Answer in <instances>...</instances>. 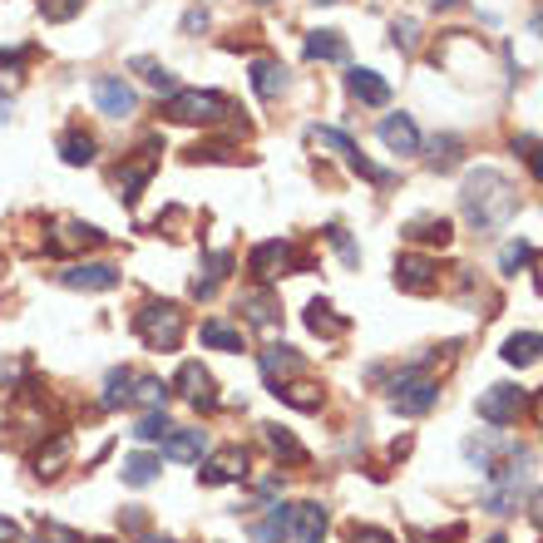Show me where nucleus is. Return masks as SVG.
Returning <instances> with one entry per match:
<instances>
[{
	"mask_svg": "<svg viewBox=\"0 0 543 543\" xmlns=\"http://www.w3.org/2000/svg\"><path fill=\"white\" fill-rule=\"evenodd\" d=\"M460 203H465V218L474 233H499L519 213V193H514V183L499 168H469Z\"/></svg>",
	"mask_w": 543,
	"mask_h": 543,
	"instance_id": "nucleus-1",
	"label": "nucleus"
},
{
	"mask_svg": "<svg viewBox=\"0 0 543 543\" xmlns=\"http://www.w3.org/2000/svg\"><path fill=\"white\" fill-rule=\"evenodd\" d=\"M134 331L149 351H178L188 321H183L178 302H144V311H134Z\"/></svg>",
	"mask_w": 543,
	"mask_h": 543,
	"instance_id": "nucleus-2",
	"label": "nucleus"
},
{
	"mask_svg": "<svg viewBox=\"0 0 543 543\" xmlns=\"http://www.w3.org/2000/svg\"><path fill=\"white\" fill-rule=\"evenodd\" d=\"M163 114L173 124H218L228 114V99L218 89H173L168 104H163Z\"/></svg>",
	"mask_w": 543,
	"mask_h": 543,
	"instance_id": "nucleus-3",
	"label": "nucleus"
},
{
	"mask_svg": "<svg viewBox=\"0 0 543 543\" xmlns=\"http://www.w3.org/2000/svg\"><path fill=\"white\" fill-rule=\"evenodd\" d=\"M435 400H440V381L430 371H420V366H410V371H400L390 381V405L400 415H425V410H435Z\"/></svg>",
	"mask_w": 543,
	"mask_h": 543,
	"instance_id": "nucleus-4",
	"label": "nucleus"
},
{
	"mask_svg": "<svg viewBox=\"0 0 543 543\" xmlns=\"http://www.w3.org/2000/svg\"><path fill=\"white\" fill-rule=\"evenodd\" d=\"M297 267H307V262H302V257H297V247H292V242H282V237L257 242V247H252V257H247V272L257 277V287H272L277 277H287V272H297Z\"/></svg>",
	"mask_w": 543,
	"mask_h": 543,
	"instance_id": "nucleus-5",
	"label": "nucleus"
},
{
	"mask_svg": "<svg viewBox=\"0 0 543 543\" xmlns=\"http://www.w3.org/2000/svg\"><path fill=\"white\" fill-rule=\"evenodd\" d=\"M94 104H99V114H109V119H129V114L139 109V94H134V84L124 75H99L94 79Z\"/></svg>",
	"mask_w": 543,
	"mask_h": 543,
	"instance_id": "nucleus-6",
	"label": "nucleus"
},
{
	"mask_svg": "<svg viewBox=\"0 0 543 543\" xmlns=\"http://www.w3.org/2000/svg\"><path fill=\"white\" fill-rule=\"evenodd\" d=\"M395 287H400V292H415V297L435 292V287H440V267H435V257L405 252V257L395 262Z\"/></svg>",
	"mask_w": 543,
	"mask_h": 543,
	"instance_id": "nucleus-7",
	"label": "nucleus"
},
{
	"mask_svg": "<svg viewBox=\"0 0 543 543\" xmlns=\"http://www.w3.org/2000/svg\"><path fill=\"white\" fill-rule=\"evenodd\" d=\"M524 390L519 386H489L479 395V420H489V425H514L519 415H524Z\"/></svg>",
	"mask_w": 543,
	"mask_h": 543,
	"instance_id": "nucleus-8",
	"label": "nucleus"
},
{
	"mask_svg": "<svg viewBox=\"0 0 543 543\" xmlns=\"http://www.w3.org/2000/svg\"><path fill=\"white\" fill-rule=\"evenodd\" d=\"M60 282L75 287V292H114L119 287V267H109V262H75L70 272H60Z\"/></svg>",
	"mask_w": 543,
	"mask_h": 543,
	"instance_id": "nucleus-9",
	"label": "nucleus"
},
{
	"mask_svg": "<svg viewBox=\"0 0 543 543\" xmlns=\"http://www.w3.org/2000/svg\"><path fill=\"white\" fill-rule=\"evenodd\" d=\"M198 479H203V484H242V479H247V450L228 445V450L208 455L203 469H198Z\"/></svg>",
	"mask_w": 543,
	"mask_h": 543,
	"instance_id": "nucleus-10",
	"label": "nucleus"
},
{
	"mask_svg": "<svg viewBox=\"0 0 543 543\" xmlns=\"http://www.w3.org/2000/svg\"><path fill=\"white\" fill-rule=\"evenodd\" d=\"M173 386L183 390V400H193L198 410H213V405H218V395H213V376H208L198 361H183V366H178V381H173Z\"/></svg>",
	"mask_w": 543,
	"mask_h": 543,
	"instance_id": "nucleus-11",
	"label": "nucleus"
},
{
	"mask_svg": "<svg viewBox=\"0 0 543 543\" xmlns=\"http://www.w3.org/2000/svg\"><path fill=\"white\" fill-rule=\"evenodd\" d=\"M99 242H104V233L89 228V223H60L55 237L45 242V252L50 257H65V252H84V247H99Z\"/></svg>",
	"mask_w": 543,
	"mask_h": 543,
	"instance_id": "nucleus-12",
	"label": "nucleus"
},
{
	"mask_svg": "<svg viewBox=\"0 0 543 543\" xmlns=\"http://www.w3.org/2000/svg\"><path fill=\"white\" fill-rule=\"evenodd\" d=\"M381 144H386L390 154H420V129H415V119H410V114L381 119Z\"/></svg>",
	"mask_w": 543,
	"mask_h": 543,
	"instance_id": "nucleus-13",
	"label": "nucleus"
},
{
	"mask_svg": "<svg viewBox=\"0 0 543 543\" xmlns=\"http://www.w3.org/2000/svg\"><path fill=\"white\" fill-rule=\"evenodd\" d=\"M203 450H208V435H203V430H178V425H173V435L163 440V460H178V465L203 460Z\"/></svg>",
	"mask_w": 543,
	"mask_h": 543,
	"instance_id": "nucleus-14",
	"label": "nucleus"
},
{
	"mask_svg": "<svg viewBox=\"0 0 543 543\" xmlns=\"http://www.w3.org/2000/svg\"><path fill=\"white\" fill-rule=\"evenodd\" d=\"M154 168H158V158L149 154V149L134 158V163H124V168H119V198H124V203H139V193H144V183L154 178Z\"/></svg>",
	"mask_w": 543,
	"mask_h": 543,
	"instance_id": "nucleus-15",
	"label": "nucleus"
},
{
	"mask_svg": "<svg viewBox=\"0 0 543 543\" xmlns=\"http://www.w3.org/2000/svg\"><path fill=\"white\" fill-rule=\"evenodd\" d=\"M292 543H321L326 539V509L321 504H297L292 509Z\"/></svg>",
	"mask_w": 543,
	"mask_h": 543,
	"instance_id": "nucleus-16",
	"label": "nucleus"
},
{
	"mask_svg": "<svg viewBox=\"0 0 543 543\" xmlns=\"http://www.w3.org/2000/svg\"><path fill=\"white\" fill-rule=\"evenodd\" d=\"M346 89H351V99H361V104H371V109L390 104V84L376 75V70H351V75H346Z\"/></svg>",
	"mask_w": 543,
	"mask_h": 543,
	"instance_id": "nucleus-17",
	"label": "nucleus"
},
{
	"mask_svg": "<svg viewBox=\"0 0 543 543\" xmlns=\"http://www.w3.org/2000/svg\"><path fill=\"white\" fill-rule=\"evenodd\" d=\"M237 311H247V321L252 326H277V297L267 292V287H247L242 292V302H237Z\"/></svg>",
	"mask_w": 543,
	"mask_h": 543,
	"instance_id": "nucleus-18",
	"label": "nucleus"
},
{
	"mask_svg": "<svg viewBox=\"0 0 543 543\" xmlns=\"http://www.w3.org/2000/svg\"><path fill=\"white\" fill-rule=\"evenodd\" d=\"M302 371V356L292 351V346H267L262 351V376L272 381V386H282L287 376H297Z\"/></svg>",
	"mask_w": 543,
	"mask_h": 543,
	"instance_id": "nucleus-19",
	"label": "nucleus"
},
{
	"mask_svg": "<svg viewBox=\"0 0 543 543\" xmlns=\"http://www.w3.org/2000/svg\"><path fill=\"white\" fill-rule=\"evenodd\" d=\"M252 89H257V99H282L287 94V70L277 60H252Z\"/></svg>",
	"mask_w": 543,
	"mask_h": 543,
	"instance_id": "nucleus-20",
	"label": "nucleus"
},
{
	"mask_svg": "<svg viewBox=\"0 0 543 543\" xmlns=\"http://www.w3.org/2000/svg\"><path fill=\"white\" fill-rule=\"evenodd\" d=\"M504 361L519 366V371L534 366V361H543V336L539 331H519V336H509V341H504Z\"/></svg>",
	"mask_w": 543,
	"mask_h": 543,
	"instance_id": "nucleus-21",
	"label": "nucleus"
},
{
	"mask_svg": "<svg viewBox=\"0 0 543 543\" xmlns=\"http://www.w3.org/2000/svg\"><path fill=\"white\" fill-rule=\"evenodd\" d=\"M30 465H35V474H40V479H55L60 469L70 465V435H55L50 445H40Z\"/></svg>",
	"mask_w": 543,
	"mask_h": 543,
	"instance_id": "nucleus-22",
	"label": "nucleus"
},
{
	"mask_svg": "<svg viewBox=\"0 0 543 543\" xmlns=\"http://www.w3.org/2000/svg\"><path fill=\"white\" fill-rule=\"evenodd\" d=\"M228 272H233V252H213L208 257V277H193V297H213L218 292V282H228Z\"/></svg>",
	"mask_w": 543,
	"mask_h": 543,
	"instance_id": "nucleus-23",
	"label": "nucleus"
},
{
	"mask_svg": "<svg viewBox=\"0 0 543 543\" xmlns=\"http://www.w3.org/2000/svg\"><path fill=\"white\" fill-rule=\"evenodd\" d=\"M307 60H331V65H341V60H346V40H341L336 30H311Z\"/></svg>",
	"mask_w": 543,
	"mask_h": 543,
	"instance_id": "nucleus-24",
	"label": "nucleus"
},
{
	"mask_svg": "<svg viewBox=\"0 0 543 543\" xmlns=\"http://www.w3.org/2000/svg\"><path fill=\"white\" fill-rule=\"evenodd\" d=\"M292 509H297V504H272L267 524H257V529H252V539H257V543H282L287 534H292Z\"/></svg>",
	"mask_w": 543,
	"mask_h": 543,
	"instance_id": "nucleus-25",
	"label": "nucleus"
},
{
	"mask_svg": "<svg viewBox=\"0 0 543 543\" xmlns=\"http://www.w3.org/2000/svg\"><path fill=\"white\" fill-rule=\"evenodd\" d=\"M405 237L410 242H440V247H450V237H455V228H450V218H415V223H405Z\"/></svg>",
	"mask_w": 543,
	"mask_h": 543,
	"instance_id": "nucleus-26",
	"label": "nucleus"
},
{
	"mask_svg": "<svg viewBox=\"0 0 543 543\" xmlns=\"http://www.w3.org/2000/svg\"><path fill=\"white\" fill-rule=\"evenodd\" d=\"M267 445H272V455H277V460H287V465H307V450H302V440H297L292 430L267 425Z\"/></svg>",
	"mask_w": 543,
	"mask_h": 543,
	"instance_id": "nucleus-27",
	"label": "nucleus"
},
{
	"mask_svg": "<svg viewBox=\"0 0 543 543\" xmlns=\"http://www.w3.org/2000/svg\"><path fill=\"white\" fill-rule=\"evenodd\" d=\"M134 400V371H109V381H104V395H99V405L104 410H119V405H129Z\"/></svg>",
	"mask_w": 543,
	"mask_h": 543,
	"instance_id": "nucleus-28",
	"label": "nucleus"
},
{
	"mask_svg": "<svg viewBox=\"0 0 543 543\" xmlns=\"http://www.w3.org/2000/svg\"><path fill=\"white\" fill-rule=\"evenodd\" d=\"M158 455H144V450H139V455H129V460H124V469H119V474H124V484H134V489H144V484H154L158 479Z\"/></svg>",
	"mask_w": 543,
	"mask_h": 543,
	"instance_id": "nucleus-29",
	"label": "nucleus"
},
{
	"mask_svg": "<svg viewBox=\"0 0 543 543\" xmlns=\"http://www.w3.org/2000/svg\"><path fill=\"white\" fill-rule=\"evenodd\" d=\"M307 326L316 331V336H341V331H346V316H336L331 302H311V307H307Z\"/></svg>",
	"mask_w": 543,
	"mask_h": 543,
	"instance_id": "nucleus-30",
	"label": "nucleus"
},
{
	"mask_svg": "<svg viewBox=\"0 0 543 543\" xmlns=\"http://www.w3.org/2000/svg\"><path fill=\"white\" fill-rule=\"evenodd\" d=\"M203 346L213 351H242V331L228 321H203Z\"/></svg>",
	"mask_w": 543,
	"mask_h": 543,
	"instance_id": "nucleus-31",
	"label": "nucleus"
},
{
	"mask_svg": "<svg viewBox=\"0 0 543 543\" xmlns=\"http://www.w3.org/2000/svg\"><path fill=\"white\" fill-rule=\"evenodd\" d=\"M168 435H173V420H168L163 410H149V415L134 425V440H139V445H154V440H168Z\"/></svg>",
	"mask_w": 543,
	"mask_h": 543,
	"instance_id": "nucleus-32",
	"label": "nucleus"
},
{
	"mask_svg": "<svg viewBox=\"0 0 543 543\" xmlns=\"http://www.w3.org/2000/svg\"><path fill=\"white\" fill-rule=\"evenodd\" d=\"M60 158H65V163H75V168H84V163H94V139H89V134H65V139H60Z\"/></svg>",
	"mask_w": 543,
	"mask_h": 543,
	"instance_id": "nucleus-33",
	"label": "nucleus"
},
{
	"mask_svg": "<svg viewBox=\"0 0 543 543\" xmlns=\"http://www.w3.org/2000/svg\"><path fill=\"white\" fill-rule=\"evenodd\" d=\"M134 400H139V405H149V410H163L168 386H163L158 376H134Z\"/></svg>",
	"mask_w": 543,
	"mask_h": 543,
	"instance_id": "nucleus-34",
	"label": "nucleus"
},
{
	"mask_svg": "<svg viewBox=\"0 0 543 543\" xmlns=\"http://www.w3.org/2000/svg\"><path fill=\"white\" fill-rule=\"evenodd\" d=\"M272 395L297 405V410H321V390L316 386H272Z\"/></svg>",
	"mask_w": 543,
	"mask_h": 543,
	"instance_id": "nucleus-35",
	"label": "nucleus"
},
{
	"mask_svg": "<svg viewBox=\"0 0 543 543\" xmlns=\"http://www.w3.org/2000/svg\"><path fill=\"white\" fill-rule=\"evenodd\" d=\"M134 70H139V75L149 79V84H154L158 94H173V89H178V79L168 75V70L158 65V60H134Z\"/></svg>",
	"mask_w": 543,
	"mask_h": 543,
	"instance_id": "nucleus-36",
	"label": "nucleus"
},
{
	"mask_svg": "<svg viewBox=\"0 0 543 543\" xmlns=\"http://www.w3.org/2000/svg\"><path fill=\"white\" fill-rule=\"evenodd\" d=\"M326 242L341 252V262H346V267H356V262H361V247L346 237V228H341V223H331V228H326Z\"/></svg>",
	"mask_w": 543,
	"mask_h": 543,
	"instance_id": "nucleus-37",
	"label": "nucleus"
},
{
	"mask_svg": "<svg viewBox=\"0 0 543 543\" xmlns=\"http://www.w3.org/2000/svg\"><path fill=\"white\" fill-rule=\"evenodd\" d=\"M529 257H534V247H529V242H509V247H504V252H499V267H504V272H509V277H519V272H524V262H529Z\"/></svg>",
	"mask_w": 543,
	"mask_h": 543,
	"instance_id": "nucleus-38",
	"label": "nucleus"
},
{
	"mask_svg": "<svg viewBox=\"0 0 543 543\" xmlns=\"http://www.w3.org/2000/svg\"><path fill=\"white\" fill-rule=\"evenodd\" d=\"M79 10H84V0H40V15L55 20V25H60V20H75Z\"/></svg>",
	"mask_w": 543,
	"mask_h": 543,
	"instance_id": "nucleus-39",
	"label": "nucleus"
},
{
	"mask_svg": "<svg viewBox=\"0 0 543 543\" xmlns=\"http://www.w3.org/2000/svg\"><path fill=\"white\" fill-rule=\"evenodd\" d=\"M430 149H435V154H430L435 168H455V158H460V139H435Z\"/></svg>",
	"mask_w": 543,
	"mask_h": 543,
	"instance_id": "nucleus-40",
	"label": "nucleus"
},
{
	"mask_svg": "<svg viewBox=\"0 0 543 543\" xmlns=\"http://www.w3.org/2000/svg\"><path fill=\"white\" fill-rule=\"evenodd\" d=\"M35 543H84L75 534V529H60V524H45L40 534H35Z\"/></svg>",
	"mask_w": 543,
	"mask_h": 543,
	"instance_id": "nucleus-41",
	"label": "nucleus"
},
{
	"mask_svg": "<svg viewBox=\"0 0 543 543\" xmlns=\"http://www.w3.org/2000/svg\"><path fill=\"white\" fill-rule=\"evenodd\" d=\"M514 149H524V158H529V168H534V178L543 183V149H539V144H534V139H519Z\"/></svg>",
	"mask_w": 543,
	"mask_h": 543,
	"instance_id": "nucleus-42",
	"label": "nucleus"
},
{
	"mask_svg": "<svg viewBox=\"0 0 543 543\" xmlns=\"http://www.w3.org/2000/svg\"><path fill=\"white\" fill-rule=\"evenodd\" d=\"M346 543H395L386 534V529H371V524H366V529H361V524H356V529H351V539Z\"/></svg>",
	"mask_w": 543,
	"mask_h": 543,
	"instance_id": "nucleus-43",
	"label": "nucleus"
},
{
	"mask_svg": "<svg viewBox=\"0 0 543 543\" xmlns=\"http://www.w3.org/2000/svg\"><path fill=\"white\" fill-rule=\"evenodd\" d=\"M395 45L415 50V20H400V25H395Z\"/></svg>",
	"mask_w": 543,
	"mask_h": 543,
	"instance_id": "nucleus-44",
	"label": "nucleus"
},
{
	"mask_svg": "<svg viewBox=\"0 0 543 543\" xmlns=\"http://www.w3.org/2000/svg\"><path fill=\"white\" fill-rule=\"evenodd\" d=\"M529 519H534V529L543 534V489H534V499H529Z\"/></svg>",
	"mask_w": 543,
	"mask_h": 543,
	"instance_id": "nucleus-45",
	"label": "nucleus"
},
{
	"mask_svg": "<svg viewBox=\"0 0 543 543\" xmlns=\"http://www.w3.org/2000/svg\"><path fill=\"white\" fill-rule=\"evenodd\" d=\"M277 489H282V474H267V479H257V494H262V499H272Z\"/></svg>",
	"mask_w": 543,
	"mask_h": 543,
	"instance_id": "nucleus-46",
	"label": "nucleus"
},
{
	"mask_svg": "<svg viewBox=\"0 0 543 543\" xmlns=\"http://www.w3.org/2000/svg\"><path fill=\"white\" fill-rule=\"evenodd\" d=\"M203 25H208V10H188L183 15V30H203Z\"/></svg>",
	"mask_w": 543,
	"mask_h": 543,
	"instance_id": "nucleus-47",
	"label": "nucleus"
},
{
	"mask_svg": "<svg viewBox=\"0 0 543 543\" xmlns=\"http://www.w3.org/2000/svg\"><path fill=\"white\" fill-rule=\"evenodd\" d=\"M20 539V529H15V519H5V514H0V543H15Z\"/></svg>",
	"mask_w": 543,
	"mask_h": 543,
	"instance_id": "nucleus-48",
	"label": "nucleus"
},
{
	"mask_svg": "<svg viewBox=\"0 0 543 543\" xmlns=\"http://www.w3.org/2000/svg\"><path fill=\"white\" fill-rule=\"evenodd\" d=\"M119 524H124V529H129V534H139V529H144V514H139V509H129V514H124V519H119Z\"/></svg>",
	"mask_w": 543,
	"mask_h": 543,
	"instance_id": "nucleus-49",
	"label": "nucleus"
},
{
	"mask_svg": "<svg viewBox=\"0 0 543 543\" xmlns=\"http://www.w3.org/2000/svg\"><path fill=\"white\" fill-rule=\"evenodd\" d=\"M25 65V50H10V55H0V70H20Z\"/></svg>",
	"mask_w": 543,
	"mask_h": 543,
	"instance_id": "nucleus-50",
	"label": "nucleus"
},
{
	"mask_svg": "<svg viewBox=\"0 0 543 543\" xmlns=\"http://www.w3.org/2000/svg\"><path fill=\"white\" fill-rule=\"evenodd\" d=\"M529 30H534V35L543 40V5H539V15H534V25H529Z\"/></svg>",
	"mask_w": 543,
	"mask_h": 543,
	"instance_id": "nucleus-51",
	"label": "nucleus"
},
{
	"mask_svg": "<svg viewBox=\"0 0 543 543\" xmlns=\"http://www.w3.org/2000/svg\"><path fill=\"white\" fill-rule=\"evenodd\" d=\"M430 5H435V10H450V5H460V0H430Z\"/></svg>",
	"mask_w": 543,
	"mask_h": 543,
	"instance_id": "nucleus-52",
	"label": "nucleus"
},
{
	"mask_svg": "<svg viewBox=\"0 0 543 543\" xmlns=\"http://www.w3.org/2000/svg\"><path fill=\"white\" fill-rule=\"evenodd\" d=\"M144 543H178V539H158V534H149V539H144Z\"/></svg>",
	"mask_w": 543,
	"mask_h": 543,
	"instance_id": "nucleus-53",
	"label": "nucleus"
},
{
	"mask_svg": "<svg viewBox=\"0 0 543 543\" xmlns=\"http://www.w3.org/2000/svg\"><path fill=\"white\" fill-rule=\"evenodd\" d=\"M484 543H509V539H504V534H494V539H484Z\"/></svg>",
	"mask_w": 543,
	"mask_h": 543,
	"instance_id": "nucleus-54",
	"label": "nucleus"
},
{
	"mask_svg": "<svg viewBox=\"0 0 543 543\" xmlns=\"http://www.w3.org/2000/svg\"><path fill=\"white\" fill-rule=\"evenodd\" d=\"M89 543H114V539H89Z\"/></svg>",
	"mask_w": 543,
	"mask_h": 543,
	"instance_id": "nucleus-55",
	"label": "nucleus"
},
{
	"mask_svg": "<svg viewBox=\"0 0 543 543\" xmlns=\"http://www.w3.org/2000/svg\"><path fill=\"white\" fill-rule=\"evenodd\" d=\"M0 272H5V257H0Z\"/></svg>",
	"mask_w": 543,
	"mask_h": 543,
	"instance_id": "nucleus-56",
	"label": "nucleus"
},
{
	"mask_svg": "<svg viewBox=\"0 0 543 543\" xmlns=\"http://www.w3.org/2000/svg\"><path fill=\"white\" fill-rule=\"evenodd\" d=\"M321 5H336V0H321Z\"/></svg>",
	"mask_w": 543,
	"mask_h": 543,
	"instance_id": "nucleus-57",
	"label": "nucleus"
},
{
	"mask_svg": "<svg viewBox=\"0 0 543 543\" xmlns=\"http://www.w3.org/2000/svg\"><path fill=\"white\" fill-rule=\"evenodd\" d=\"M539 287H543V272H539Z\"/></svg>",
	"mask_w": 543,
	"mask_h": 543,
	"instance_id": "nucleus-58",
	"label": "nucleus"
}]
</instances>
